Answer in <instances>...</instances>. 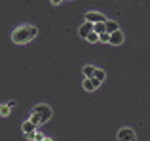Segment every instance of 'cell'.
<instances>
[{
	"label": "cell",
	"instance_id": "6da1fadb",
	"mask_svg": "<svg viewBox=\"0 0 150 141\" xmlns=\"http://www.w3.org/2000/svg\"><path fill=\"white\" fill-rule=\"evenodd\" d=\"M36 34H38V29H36V27H33V25H23V27H19V29L13 31L11 40H13L15 44H29V42L33 40Z\"/></svg>",
	"mask_w": 150,
	"mask_h": 141
},
{
	"label": "cell",
	"instance_id": "7a4b0ae2",
	"mask_svg": "<svg viewBox=\"0 0 150 141\" xmlns=\"http://www.w3.org/2000/svg\"><path fill=\"white\" fill-rule=\"evenodd\" d=\"M33 113L42 120V122H48V120L51 118V115H53V111H51L50 105H36V107L33 109Z\"/></svg>",
	"mask_w": 150,
	"mask_h": 141
},
{
	"label": "cell",
	"instance_id": "3957f363",
	"mask_svg": "<svg viewBox=\"0 0 150 141\" xmlns=\"http://www.w3.org/2000/svg\"><path fill=\"white\" fill-rule=\"evenodd\" d=\"M116 135H118V141H137L135 130H131V128H120Z\"/></svg>",
	"mask_w": 150,
	"mask_h": 141
},
{
	"label": "cell",
	"instance_id": "277c9868",
	"mask_svg": "<svg viewBox=\"0 0 150 141\" xmlns=\"http://www.w3.org/2000/svg\"><path fill=\"white\" fill-rule=\"evenodd\" d=\"M86 21L97 25V23H105L106 19H105V15H103V14H99V11H88V14H86Z\"/></svg>",
	"mask_w": 150,
	"mask_h": 141
},
{
	"label": "cell",
	"instance_id": "5b68a950",
	"mask_svg": "<svg viewBox=\"0 0 150 141\" xmlns=\"http://www.w3.org/2000/svg\"><path fill=\"white\" fill-rule=\"evenodd\" d=\"M82 86H84V90H88V92H93V90H97L101 86V82L97 80V78H86Z\"/></svg>",
	"mask_w": 150,
	"mask_h": 141
},
{
	"label": "cell",
	"instance_id": "8992f818",
	"mask_svg": "<svg viewBox=\"0 0 150 141\" xmlns=\"http://www.w3.org/2000/svg\"><path fill=\"white\" fill-rule=\"evenodd\" d=\"M91 33H93V23H89V21H86L84 25H82L80 29H78V34H80L82 38H88Z\"/></svg>",
	"mask_w": 150,
	"mask_h": 141
},
{
	"label": "cell",
	"instance_id": "52a82bcc",
	"mask_svg": "<svg viewBox=\"0 0 150 141\" xmlns=\"http://www.w3.org/2000/svg\"><path fill=\"white\" fill-rule=\"evenodd\" d=\"M122 42H124V34H122V31H116V33L110 34L108 44H112V46H120Z\"/></svg>",
	"mask_w": 150,
	"mask_h": 141
},
{
	"label": "cell",
	"instance_id": "ba28073f",
	"mask_svg": "<svg viewBox=\"0 0 150 141\" xmlns=\"http://www.w3.org/2000/svg\"><path fill=\"white\" fill-rule=\"evenodd\" d=\"M105 27H106V33H108V34L120 31V25H118L116 21H112V19H106V21H105Z\"/></svg>",
	"mask_w": 150,
	"mask_h": 141
},
{
	"label": "cell",
	"instance_id": "9c48e42d",
	"mask_svg": "<svg viewBox=\"0 0 150 141\" xmlns=\"http://www.w3.org/2000/svg\"><path fill=\"white\" fill-rule=\"evenodd\" d=\"M21 128H23V134H25V135H30V134H34V132H36V126H34L30 120H25Z\"/></svg>",
	"mask_w": 150,
	"mask_h": 141
},
{
	"label": "cell",
	"instance_id": "30bf717a",
	"mask_svg": "<svg viewBox=\"0 0 150 141\" xmlns=\"http://www.w3.org/2000/svg\"><path fill=\"white\" fill-rule=\"evenodd\" d=\"M95 67H93V65H86L84 67V74H86V78H93L95 76Z\"/></svg>",
	"mask_w": 150,
	"mask_h": 141
},
{
	"label": "cell",
	"instance_id": "8fae6325",
	"mask_svg": "<svg viewBox=\"0 0 150 141\" xmlns=\"http://www.w3.org/2000/svg\"><path fill=\"white\" fill-rule=\"evenodd\" d=\"M93 31H95L97 34H103V33H106V27H105V23H97V25H93Z\"/></svg>",
	"mask_w": 150,
	"mask_h": 141
},
{
	"label": "cell",
	"instance_id": "7c38bea8",
	"mask_svg": "<svg viewBox=\"0 0 150 141\" xmlns=\"http://www.w3.org/2000/svg\"><path fill=\"white\" fill-rule=\"evenodd\" d=\"M27 137H29V139H33V141H44L46 137H44V135H42L40 134V132H34V134H30V135H27Z\"/></svg>",
	"mask_w": 150,
	"mask_h": 141
},
{
	"label": "cell",
	"instance_id": "4fadbf2b",
	"mask_svg": "<svg viewBox=\"0 0 150 141\" xmlns=\"http://www.w3.org/2000/svg\"><path fill=\"white\" fill-rule=\"evenodd\" d=\"M93 78H97L99 82H103V80H105V70H103V69H97V70H95V76H93Z\"/></svg>",
	"mask_w": 150,
	"mask_h": 141
},
{
	"label": "cell",
	"instance_id": "5bb4252c",
	"mask_svg": "<svg viewBox=\"0 0 150 141\" xmlns=\"http://www.w3.org/2000/svg\"><path fill=\"white\" fill-rule=\"evenodd\" d=\"M10 111H11V109L8 107V105H0V115H2V116H8Z\"/></svg>",
	"mask_w": 150,
	"mask_h": 141
},
{
	"label": "cell",
	"instance_id": "9a60e30c",
	"mask_svg": "<svg viewBox=\"0 0 150 141\" xmlns=\"http://www.w3.org/2000/svg\"><path fill=\"white\" fill-rule=\"evenodd\" d=\"M29 120H30V122H33V124H34V126H38V124H42V120H40V118H38V116H36V115H34V113H30V118H29Z\"/></svg>",
	"mask_w": 150,
	"mask_h": 141
},
{
	"label": "cell",
	"instance_id": "2e32d148",
	"mask_svg": "<svg viewBox=\"0 0 150 141\" xmlns=\"http://www.w3.org/2000/svg\"><path fill=\"white\" fill-rule=\"evenodd\" d=\"M88 40H89V42H93V44H95V42H99V34H97L95 31H93V33H91V34H89V36H88Z\"/></svg>",
	"mask_w": 150,
	"mask_h": 141
},
{
	"label": "cell",
	"instance_id": "e0dca14e",
	"mask_svg": "<svg viewBox=\"0 0 150 141\" xmlns=\"http://www.w3.org/2000/svg\"><path fill=\"white\" fill-rule=\"evenodd\" d=\"M108 40H110V34H108V33L99 34V42H108Z\"/></svg>",
	"mask_w": 150,
	"mask_h": 141
},
{
	"label": "cell",
	"instance_id": "ac0fdd59",
	"mask_svg": "<svg viewBox=\"0 0 150 141\" xmlns=\"http://www.w3.org/2000/svg\"><path fill=\"white\" fill-rule=\"evenodd\" d=\"M6 105H8V107H10V109H13V107H15V101H8Z\"/></svg>",
	"mask_w": 150,
	"mask_h": 141
},
{
	"label": "cell",
	"instance_id": "d6986e66",
	"mask_svg": "<svg viewBox=\"0 0 150 141\" xmlns=\"http://www.w3.org/2000/svg\"><path fill=\"white\" fill-rule=\"evenodd\" d=\"M63 0H51V4H55V6H57V4H61Z\"/></svg>",
	"mask_w": 150,
	"mask_h": 141
},
{
	"label": "cell",
	"instance_id": "ffe728a7",
	"mask_svg": "<svg viewBox=\"0 0 150 141\" xmlns=\"http://www.w3.org/2000/svg\"><path fill=\"white\" fill-rule=\"evenodd\" d=\"M44 141H53V139H50V137H46V139H44Z\"/></svg>",
	"mask_w": 150,
	"mask_h": 141
}]
</instances>
